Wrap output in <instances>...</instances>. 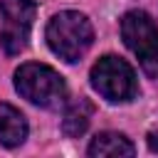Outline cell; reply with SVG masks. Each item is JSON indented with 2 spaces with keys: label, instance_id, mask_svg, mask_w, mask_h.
<instances>
[{
  "label": "cell",
  "instance_id": "cell-1",
  "mask_svg": "<svg viewBox=\"0 0 158 158\" xmlns=\"http://www.w3.org/2000/svg\"><path fill=\"white\" fill-rule=\"evenodd\" d=\"M44 37H47L49 49L59 59L74 64L89 52V47L94 42V27L86 15H81L77 10H64V12H57L47 22Z\"/></svg>",
  "mask_w": 158,
  "mask_h": 158
},
{
  "label": "cell",
  "instance_id": "cell-2",
  "mask_svg": "<svg viewBox=\"0 0 158 158\" xmlns=\"http://www.w3.org/2000/svg\"><path fill=\"white\" fill-rule=\"evenodd\" d=\"M15 89L22 99L30 104H37L42 109H59L67 104V84L47 64L40 62H25L15 72Z\"/></svg>",
  "mask_w": 158,
  "mask_h": 158
},
{
  "label": "cell",
  "instance_id": "cell-3",
  "mask_svg": "<svg viewBox=\"0 0 158 158\" xmlns=\"http://www.w3.org/2000/svg\"><path fill=\"white\" fill-rule=\"evenodd\" d=\"M89 79H91L94 91H99V96H104L111 104H126L136 99L138 94V79H136L133 67L114 54L101 57L91 67Z\"/></svg>",
  "mask_w": 158,
  "mask_h": 158
},
{
  "label": "cell",
  "instance_id": "cell-4",
  "mask_svg": "<svg viewBox=\"0 0 158 158\" xmlns=\"http://www.w3.org/2000/svg\"><path fill=\"white\" fill-rule=\"evenodd\" d=\"M121 37L148 77H158V27L143 10H131L121 17Z\"/></svg>",
  "mask_w": 158,
  "mask_h": 158
},
{
  "label": "cell",
  "instance_id": "cell-5",
  "mask_svg": "<svg viewBox=\"0 0 158 158\" xmlns=\"http://www.w3.org/2000/svg\"><path fill=\"white\" fill-rule=\"evenodd\" d=\"M35 12V0H0V49L5 54H17L27 47Z\"/></svg>",
  "mask_w": 158,
  "mask_h": 158
},
{
  "label": "cell",
  "instance_id": "cell-6",
  "mask_svg": "<svg viewBox=\"0 0 158 158\" xmlns=\"http://www.w3.org/2000/svg\"><path fill=\"white\" fill-rule=\"evenodd\" d=\"M86 153L91 158H121V156H133L136 148H133V143L123 133H118V131H101V133H96L91 138Z\"/></svg>",
  "mask_w": 158,
  "mask_h": 158
},
{
  "label": "cell",
  "instance_id": "cell-7",
  "mask_svg": "<svg viewBox=\"0 0 158 158\" xmlns=\"http://www.w3.org/2000/svg\"><path fill=\"white\" fill-rule=\"evenodd\" d=\"M25 138H27V118L12 104L0 101V143L7 148H15Z\"/></svg>",
  "mask_w": 158,
  "mask_h": 158
},
{
  "label": "cell",
  "instance_id": "cell-8",
  "mask_svg": "<svg viewBox=\"0 0 158 158\" xmlns=\"http://www.w3.org/2000/svg\"><path fill=\"white\" fill-rule=\"evenodd\" d=\"M91 114H94V106L89 99H77L72 104H67L64 109V118H62V131L69 136V138H77L86 131L89 121H91Z\"/></svg>",
  "mask_w": 158,
  "mask_h": 158
}]
</instances>
